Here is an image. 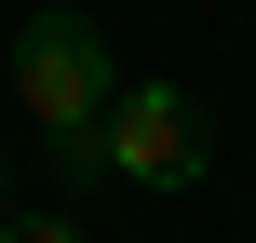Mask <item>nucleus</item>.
<instances>
[{
    "instance_id": "obj_1",
    "label": "nucleus",
    "mask_w": 256,
    "mask_h": 243,
    "mask_svg": "<svg viewBox=\"0 0 256 243\" xmlns=\"http://www.w3.org/2000/svg\"><path fill=\"white\" fill-rule=\"evenodd\" d=\"M14 108L40 122V149H94V122L122 108L108 27H94V14H27V27H14Z\"/></svg>"
},
{
    "instance_id": "obj_2",
    "label": "nucleus",
    "mask_w": 256,
    "mask_h": 243,
    "mask_svg": "<svg viewBox=\"0 0 256 243\" xmlns=\"http://www.w3.org/2000/svg\"><path fill=\"white\" fill-rule=\"evenodd\" d=\"M94 149H108L122 189H202L216 176V122H202L189 81H122V108L94 122Z\"/></svg>"
},
{
    "instance_id": "obj_3",
    "label": "nucleus",
    "mask_w": 256,
    "mask_h": 243,
    "mask_svg": "<svg viewBox=\"0 0 256 243\" xmlns=\"http://www.w3.org/2000/svg\"><path fill=\"white\" fill-rule=\"evenodd\" d=\"M0 243H81V216H0Z\"/></svg>"
},
{
    "instance_id": "obj_4",
    "label": "nucleus",
    "mask_w": 256,
    "mask_h": 243,
    "mask_svg": "<svg viewBox=\"0 0 256 243\" xmlns=\"http://www.w3.org/2000/svg\"><path fill=\"white\" fill-rule=\"evenodd\" d=\"M0 216H14V149H0Z\"/></svg>"
}]
</instances>
